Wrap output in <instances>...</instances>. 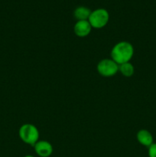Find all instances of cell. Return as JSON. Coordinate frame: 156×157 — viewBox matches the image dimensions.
<instances>
[{
	"mask_svg": "<svg viewBox=\"0 0 156 157\" xmlns=\"http://www.w3.org/2000/svg\"><path fill=\"white\" fill-rule=\"evenodd\" d=\"M134 55L133 45L127 41H120L115 44L111 51V58L118 64L129 62Z\"/></svg>",
	"mask_w": 156,
	"mask_h": 157,
	"instance_id": "1",
	"label": "cell"
},
{
	"mask_svg": "<svg viewBox=\"0 0 156 157\" xmlns=\"http://www.w3.org/2000/svg\"><path fill=\"white\" fill-rule=\"evenodd\" d=\"M19 136L23 142L34 147L39 139V131L33 124H25L20 127Z\"/></svg>",
	"mask_w": 156,
	"mask_h": 157,
	"instance_id": "2",
	"label": "cell"
},
{
	"mask_svg": "<svg viewBox=\"0 0 156 157\" xmlns=\"http://www.w3.org/2000/svg\"><path fill=\"white\" fill-rule=\"evenodd\" d=\"M110 15L106 9H99L91 12L89 17V22L95 29H101L106 25Z\"/></svg>",
	"mask_w": 156,
	"mask_h": 157,
	"instance_id": "3",
	"label": "cell"
},
{
	"mask_svg": "<svg viewBox=\"0 0 156 157\" xmlns=\"http://www.w3.org/2000/svg\"><path fill=\"white\" fill-rule=\"evenodd\" d=\"M98 72L103 77H113L119 71V64L113 59H102L97 64Z\"/></svg>",
	"mask_w": 156,
	"mask_h": 157,
	"instance_id": "4",
	"label": "cell"
},
{
	"mask_svg": "<svg viewBox=\"0 0 156 157\" xmlns=\"http://www.w3.org/2000/svg\"><path fill=\"white\" fill-rule=\"evenodd\" d=\"M35 151L40 157H49L53 153V147L46 140H38L34 146Z\"/></svg>",
	"mask_w": 156,
	"mask_h": 157,
	"instance_id": "5",
	"label": "cell"
},
{
	"mask_svg": "<svg viewBox=\"0 0 156 157\" xmlns=\"http://www.w3.org/2000/svg\"><path fill=\"white\" fill-rule=\"evenodd\" d=\"M92 29L91 25L90 24L87 20H82V21H77L75 24L73 30L76 36L84 38L87 37L90 33Z\"/></svg>",
	"mask_w": 156,
	"mask_h": 157,
	"instance_id": "6",
	"label": "cell"
},
{
	"mask_svg": "<svg viewBox=\"0 0 156 157\" xmlns=\"http://www.w3.org/2000/svg\"><path fill=\"white\" fill-rule=\"evenodd\" d=\"M136 138L137 140L141 145L144 146V147H149L152 144H154V139H153V136L148 130H140L137 133L136 135Z\"/></svg>",
	"mask_w": 156,
	"mask_h": 157,
	"instance_id": "7",
	"label": "cell"
},
{
	"mask_svg": "<svg viewBox=\"0 0 156 157\" xmlns=\"http://www.w3.org/2000/svg\"><path fill=\"white\" fill-rule=\"evenodd\" d=\"M91 11L87 7L80 6L75 9L74 11V17L78 20V21H82V20L89 19Z\"/></svg>",
	"mask_w": 156,
	"mask_h": 157,
	"instance_id": "8",
	"label": "cell"
},
{
	"mask_svg": "<svg viewBox=\"0 0 156 157\" xmlns=\"http://www.w3.org/2000/svg\"><path fill=\"white\" fill-rule=\"evenodd\" d=\"M119 71L122 73V75L125 77H131L134 74L135 68L134 66L130 62L123 63L119 65Z\"/></svg>",
	"mask_w": 156,
	"mask_h": 157,
	"instance_id": "9",
	"label": "cell"
},
{
	"mask_svg": "<svg viewBox=\"0 0 156 157\" xmlns=\"http://www.w3.org/2000/svg\"><path fill=\"white\" fill-rule=\"evenodd\" d=\"M148 157H156V143L151 144L148 147Z\"/></svg>",
	"mask_w": 156,
	"mask_h": 157,
	"instance_id": "10",
	"label": "cell"
},
{
	"mask_svg": "<svg viewBox=\"0 0 156 157\" xmlns=\"http://www.w3.org/2000/svg\"><path fill=\"white\" fill-rule=\"evenodd\" d=\"M24 157H35V156H31V155H28V156H25Z\"/></svg>",
	"mask_w": 156,
	"mask_h": 157,
	"instance_id": "11",
	"label": "cell"
}]
</instances>
